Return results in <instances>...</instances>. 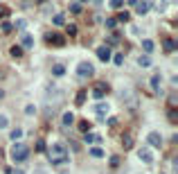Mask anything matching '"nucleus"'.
I'll return each instance as SVG.
<instances>
[{"instance_id": "obj_1", "label": "nucleus", "mask_w": 178, "mask_h": 174, "mask_svg": "<svg viewBox=\"0 0 178 174\" xmlns=\"http://www.w3.org/2000/svg\"><path fill=\"white\" fill-rule=\"evenodd\" d=\"M48 156H50L52 163L61 165V163H68V149H65V145H63V142H54V145H50Z\"/></svg>"}, {"instance_id": "obj_2", "label": "nucleus", "mask_w": 178, "mask_h": 174, "mask_svg": "<svg viewBox=\"0 0 178 174\" xmlns=\"http://www.w3.org/2000/svg\"><path fill=\"white\" fill-rule=\"evenodd\" d=\"M9 154H12V158H14L16 163H23V161H27V156H30V147L23 145V142H14Z\"/></svg>"}, {"instance_id": "obj_3", "label": "nucleus", "mask_w": 178, "mask_h": 174, "mask_svg": "<svg viewBox=\"0 0 178 174\" xmlns=\"http://www.w3.org/2000/svg\"><path fill=\"white\" fill-rule=\"evenodd\" d=\"M77 75H79V77H92V75H95V68H92L90 63L83 61V63L77 66Z\"/></svg>"}, {"instance_id": "obj_4", "label": "nucleus", "mask_w": 178, "mask_h": 174, "mask_svg": "<svg viewBox=\"0 0 178 174\" xmlns=\"http://www.w3.org/2000/svg\"><path fill=\"white\" fill-rule=\"evenodd\" d=\"M45 41H48V43H54L57 47H63L65 38H63L61 34H57V32H52V34H45Z\"/></svg>"}, {"instance_id": "obj_5", "label": "nucleus", "mask_w": 178, "mask_h": 174, "mask_svg": "<svg viewBox=\"0 0 178 174\" xmlns=\"http://www.w3.org/2000/svg\"><path fill=\"white\" fill-rule=\"evenodd\" d=\"M151 0H138V2H135V12L140 14V16H144L147 12H149V9H151Z\"/></svg>"}, {"instance_id": "obj_6", "label": "nucleus", "mask_w": 178, "mask_h": 174, "mask_svg": "<svg viewBox=\"0 0 178 174\" xmlns=\"http://www.w3.org/2000/svg\"><path fill=\"white\" fill-rule=\"evenodd\" d=\"M97 59H99V61H108V59H110V47H106V45L97 47Z\"/></svg>"}, {"instance_id": "obj_7", "label": "nucleus", "mask_w": 178, "mask_h": 174, "mask_svg": "<svg viewBox=\"0 0 178 174\" xmlns=\"http://www.w3.org/2000/svg\"><path fill=\"white\" fill-rule=\"evenodd\" d=\"M147 140H149V145H151V147H160V145H162L160 133H156V131H153V133H149V138H147Z\"/></svg>"}, {"instance_id": "obj_8", "label": "nucleus", "mask_w": 178, "mask_h": 174, "mask_svg": "<svg viewBox=\"0 0 178 174\" xmlns=\"http://www.w3.org/2000/svg\"><path fill=\"white\" fill-rule=\"evenodd\" d=\"M138 156H140V161H144L147 165H151V163H153V156H151V152H149V149H140Z\"/></svg>"}, {"instance_id": "obj_9", "label": "nucleus", "mask_w": 178, "mask_h": 174, "mask_svg": "<svg viewBox=\"0 0 178 174\" xmlns=\"http://www.w3.org/2000/svg\"><path fill=\"white\" fill-rule=\"evenodd\" d=\"M21 45L23 47H34V38L27 34V32H21Z\"/></svg>"}, {"instance_id": "obj_10", "label": "nucleus", "mask_w": 178, "mask_h": 174, "mask_svg": "<svg viewBox=\"0 0 178 174\" xmlns=\"http://www.w3.org/2000/svg\"><path fill=\"white\" fill-rule=\"evenodd\" d=\"M108 109H110L108 102H99V104H95V109H92V111H95L97 115H106V113H108Z\"/></svg>"}, {"instance_id": "obj_11", "label": "nucleus", "mask_w": 178, "mask_h": 174, "mask_svg": "<svg viewBox=\"0 0 178 174\" xmlns=\"http://www.w3.org/2000/svg\"><path fill=\"white\" fill-rule=\"evenodd\" d=\"M83 140H86V142H90V145H97V142H101V136H99V133H88V131H86Z\"/></svg>"}, {"instance_id": "obj_12", "label": "nucleus", "mask_w": 178, "mask_h": 174, "mask_svg": "<svg viewBox=\"0 0 178 174\" xmlns=\"http://www.w3.org/2000/svg\"><path fill=\"white\" fill-rule=\"evenodd\" d=\"M106 91H108V86H106V84H101V86H97V88L92 91V97H95V100H101Z\"/></svg>"}, {"instance_id": "obj_13", "label": "nucleus", "mask_w": 178, "mask_h": 174, "mask_svg": "<svg viewBox=\"0 0 178 174\" xmlns=\"http://www.w3.org/2000/svg\"><path fill=\"white\" fill-rule=\"evenodd\" d=\"M72 122H74V115L70 111H65L63 118H61V124H63V127H72Z\"/></svg>"}, {"instance_id": "obj_14", "label": "nucleus", "mask_w": 178, "mask_h": 174, "mask_svg": "<svg viewBox=\"0 0 178 174\" xmlns=\"http://www.w3.org/2000/svg\"><path fill=\"white\" fill-rule=\"evenodd\" d=\"M138 66H140V68H149V66H151V59H149V54H140Z\"/></svg>"}, {"instance_id": "obj_15", "label": "nucleus", "mask_w": 178, "mask_h": 174, "mask_svg": "<svg viewBox=\"0 0 178 174\" xmlns=\"http://www.w3.org/2000/svg\"><path fill=\"white\" fill-rule=\"evenodd\" d=\"M142 50H144V54H151V52H153V41L144 38V41H142Z\"/></svg>"}, {"instance_id": "obj_16", "label": "nucleus", "mask_w": 178, "mask_h": 174, "mask_svg": "<svg viewBox=\"0 0 178 174\" xmlns=\"http://www.w3.org/2000/svg\"><path fill=\"white\" fill-rule=\"evenodd\" d=\"M165 50L167 52H174L176 50V41H174V38H165Z\"/></svg>"}, {"instance_id": "obj_17", "label": "nucleus", "mask_w": 178, "mask_h": 174, "mask_svg": "<svg viewBox=\"0 0 178 174\" xmlns=\"http://www.w3.org/2000/svg\"><path fill=\"white\" fill-rule=\"evenodd\" d=\"M9 54H12V57H14V59H18V57H21V54H23V47H21V45H14V47H12V50H9Z\"/></svg>"}, {"instance_id": "obj_18", "label": "nucleus", "mask_w": 178, "mask_h": 174, "mask_svg": "<svg viewBox=\"0 0 178 174\" xmlns=\"http://www.w3.org/2000/svg\"><path fill=\"white\" fill-rule=\"evenodd\" d=\"M122 147H124V149H131V147H133V138H131V136H124V138H122Z\"/></svg>"}, {"instance_id": "obj_19", "label": "nucleus", "mask_w": 178, "mask_h": 174, "mask_svg": "<svg viewBox=\"0 0 178 174\" xmlns=\"http://www.w3.org/2000/svg\"><path fill=\"white\" fill-rule=\"evenodd\" d=\"M90 156L92 158H101V156H104V152H101L99 147H90Z\"/></svg>"}, {"instance_id": "obj_20", "label": "nucleus", "mask_w": 178, "mask_h": 174, "mask_svg": "<svg viewBox=\"0 0 178 174\" xmlns=\"http://www.w3.org/2000/svg\"><path fill=\"white\" fill-rule=\"evenodd\" d=\"M151 86H153V91H160V75H156L151 79Z\"/></svg>"}, {"instance_id": "obj_21", "label": "nucleus", "mask_w": 178, "mask_h": 174, "mask_svg": "<svg viewBox=\"0 0 178 174\" xmlns=\"http://www.w3.org/2000/svg\"><path fill=\"white\" fill-rule=\"evenodd\" d=\"M110 9H122V5H124V0H110Z\"/></svg>"}, {"instance_id": "obj_22", "label": "nucleus", "mask_w": 178, "mask_h": 174, "mask_svg": "<svg viewBox=\"0 0 178 174\" xmlns=\"http://www.w3.org/2000/svg\"><path fill=\"white\" fill-rule=\"evenodd\" d=\"M83 100H86V91H79V93H77V102H74V104H79V106H81Z\"/></svg>"}, {"instance_id": "obj_23", "label": "nucleus", "mask_w": 178, "mask_h": 174, "mask_svg": "<svg viewBox=\"0 0 178 174\" xmlns=\"http://www.w3.org/2000/svg\"><path fill=\"white\" fill-rule=\"evenodd\" d=\"M21 136H23V129H14V131H12V140H14V142H18V138H21Z\"/></svg>"}, {"instance_id": "obj_24", "label": "nucleus", "mask_w": 178, "mask_h": 174, "mask_svg": "<svg viewBox=\"0 0 178 174\" xmlns=\"http://www.w3.org/2000/svg\"><path fill=\"white\" fill-rule=\"evenodd\" d=\"M70 12H72V14H81V5H79V2H72V5H70Z\"/></svg>"}, {"instance_id": "obj_25", "label": "nucleus", "mask_w": 178, "mask_h": 174, "mask_svg": "<svg viewBox=\"0 0 178 174\" xmlns=\"http://www.w3.org/2000/svg\"><path fill=\"white\" fill-rule=\"evenodd\" d=\"M113 63L115 66H122V63H124V54H115L113 57Z\"/></svg>"}, {"instance_id": "obj_26", "label": "nucleus", "mask_w": 178, "mask_h": 174, "mask_svg": "<svg viewBox=\"0 0 178 174\" xmlns=\"http://www.w3.org/2000/svg\"><path fill=\"white\" fill-rule=\"evenodd\" d=\"M79 129H81L83 133H86V131H90V122H86V120H83V122H79Z\"/></svg>"}, {"instance_id": "obj_27", "label": "nucleus", "mask_w": 178, "mask_h": 174, "mask_svg": "<svg viewBox=\"0 0 178 174\" xmlns=\"http://www.w3.org/2000/svg\"><path fill=\"white\" fill-rule=\"evenodd\" d=\"M54 75H57V77H61L63 72H65V68H63V66H54V70H52Z\"/></svg>"}, {"instance_id": "obj_28", "label": "nucleus", "mask_w": 178, "mask_h": 174, "mask_svg": "<svg viewBox=\"0 0 178 174\" xmlns=\"http://www.w3.org/2000/svg\"><path fill=\"white\" fill-rule=\"evenodd\" d=\"M63 21H65L63 14H57V16H54V25H63Z\"/></svg>"}, {"instance_id": "obj_29", "label": "nucleus", "mask_w": 178, "mask_h": 174, "mask_svg": "<svg viewBox=\"0 0 178 174\" xmlns=\"http://www.w3.org/2000/svg\"><path fill=\"white\" fill-rule=\"evenodd\" d=\"M9 124V120H7V115H0V129H5Z\"/></svg>"}, {"instance_id": "obj_30", "label": "nucleus", "mask_w": 178, "mask_h": 174, "mask_svg": "<svg viewBox=\"0 0 178 174\" xmlns=\"http://www.w3.org/2000/svg\"><path fill=\"white\" fill-rule=\"evenodd\" d=\"M65 32H68L70 36H74V34H77V27H74V25H68V27H65Z\"/></svg>"}, {"instance_id": "obj_31", "label": "nucleus", "mask_w": 178, "mask_h": 174, "mask_svg": "<svg viewBox=\"0 0 178 174\" xmlns=\"http://www.w3.org/2000/svg\"><path fill=\"white\" fill-rule=\"evenodd\" d=\"M27 25V21H23V18H21V21H16V27H18V30H21L23 32V27Z\"/></svg>"}, {"instance_id": "obj_32", "label": "nucleus", "mask_w": 178, "mask_h": 174, "mask_svg": "<svg viewBox=\"0 0 178 174\" xmlns=\"http://www.w3.org/2000/svg\"><path fill=\"white\" fill-rule=\"evenodd\" d=\"M43 149H45V142L39 140V142H36V152H43Z\"/></svg>"}, {"instance_id": "obj_33", "label": "nucleus", "mask_w": 178, "mask_h": 174, "mask_svg": "<svg viewBox=\"0 0 178 174\" xmlns=\"http://www.w3.org/2000/svg\"><path fill=\"white\" fill-rule=\"evenodd\" d=\"M2 32L9 34V32H12V25H9V23H2Z\"/></svg>"}, {"instance_id": "obj_34", "label": "nucleus", "mask_w": 178, "mask_h": 174, "mask_svg": "<svg viewBox=\"0 0 178 174\" xmlns=\"http://www.w3.org/2000/svg\"><path fill=\"white\" fill-rule=\"evenodd\" d=\"M7 174H25L23 170H12V167H7Z\"/></svg>"}, {"instance_id": "obj_35", "label": "nucleus", "mask_w": 178, "mask_h": 174, "mask_svg": "<svg viewBox=\"0 0 178 174\" xmlns=\"http://www.w3.org/2000/svg\"><path fill=\"white\" fill-rule=\"evenodd\" d=\"M119 21H122V23H126V21H129V14H126V12H122V14H119Z\"/></svg>"}, {"instance_id": "obj_36", "label": "nucleus", "mask_w": 178, "mask_h": 174, "mask_svg": "<svg viewBox=\"0 0 178 174\" xmlns=\"http://www.w3.org/2000/svg\"><path fill=\"white\" fill-rule=\"evenodd\" d=\"M110 165L117 167V165H119V158H117V156H113V158H110Z\"/></svg>"}, {"instance_id": "obj_37", "label": "nucleus", "mask_w": 178, "mask_h": 174, "mask_svg": "<svg viewBox=\"0 0 178 174\" xmlns=\"http://www.w3.org/2000/svg\"><path fill=\"white\" fill-rule=\"evenodd\" d=\"M9 14V9L7 7H2V5H0V16H7Z\"/></svg>"}, {"instance_id": "obj_38", "label": "nucleus", "mask_w": 178, "mask_h": 174, "mask_svg": "<svg viewBox=\"0 0 178 174\" xmlns=\"http://www.w3.org/2000/svg\"><path fill=\"white\" fill-rule=\"evenodd\" d=\"M169 122H176V111H169Z\"/></svg>"}, {"instance_id": "obj_39", "label": "nucleus", "mask_w": 178, "mask_h": 174, "mask_svg": "<svg viewBox=\"0 0 178 174\" xmlns=\"http://www.w3.org/2000/svg\"><path fill=\"white\" fill-rule=\"evenodd\" d=\"M79 2H99V0H79Z\"/></svg>"}, {"instance_id": "obj_40", "label": "nucleus", "mask_w": 178, "mask_h": 174, "mask_svg": "<svg viewBox=\"0 0 178 174\" xmlns=\"http://www.w3.org/2000/svg\"><path fill=\"white\" fill-rule=\"evenodd\" d=\"M129 2H131V5H135V2H138V0H129Z\"/></svg>"}, {"instance_id": "obj_41", "label": "nucleus", "mask_w": 178, "mask_h": 174, "mask_svg": "<svg viewBox=\"0 0 178 174\" xmlns=\"http://www.w3.org/2000/svg\"><path fill=\"white\" fill-rule=\"evenodd\" d=\"M39 2H43V0H39Z\"/></svg>"}]
</instances>
